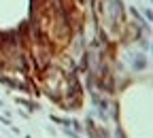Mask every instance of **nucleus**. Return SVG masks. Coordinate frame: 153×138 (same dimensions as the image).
I'll list each match as a JSON object with an SVG mask.
<instances>
[{
	"label": "nucleus",
	"instance_id": "obj_1",
	"mask_svg": "<svg viewBox=\"0 0 153 138\" xmlns=\"http://www.w3.org/2000/svg\"><path fill=\"white\" fill-rule=\"evenodd\" d=\"M145 66H147V57L140 55V57H136V60H134V68H136V70H143Z\"/></svg>",
	"mask_w": 153,
	"mask_h": 138
},
{
	"label": "nucleus",
	"instance_id": "obj_2",
	"mask_svg": "<svg viewBox=\"0 0 153 138\" xmlns=\"http://www.w3.org/2000/svg\"><path fill=\"white\" fill-rule=\"evenodd\" d=\"M0 106H2V102H0Z\"/></svg>",
	"mask_w": 153,
	"mask_h": 138
}]
</instances>
